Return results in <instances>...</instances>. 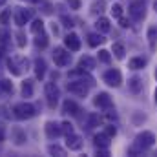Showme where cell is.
I'll return each instance as SVG.
<instances>
[{
    "label": "cell",
    "mask_w": 157,
    "mask_h": 157,
    "mask_svg": "<svg viewBox=\"0 0 157 157\" xmlns=\"http://www.w3.org/2000/svg\"><path fill=\"white\" fill-rule=\"evenodd\" d=\"M154 143H155V135L152 133V132H141L137 137H135V141H133V144L128 148V155H141L143 152H146L148 148H152L154 146Z\"/></svg>",
    "instance_id": "1"
},
{
    "label": "cell",
    "mask_w": 157,
    "mask_h": 157,
    "mask_svg": "<svg viewBox=\"0 0 157 157\" xmlns=\"http://www.w3.org/2000/svg\"><path fill=\"white\" fill-rule=\"evenodd\" d=\"M95 82H93V78L90 77H82L78 78V80H71V82H68V91L70 93H73V95H78V97H86L88 95V91H90V88L93 86Z\"/></svg>",
    "instance_id": "2"
},
{
    "label": "cell",
    "mask_w": 157,
    "mask_h": 157,
    "mask_svg": "<svg viewBox=\"0 0 157 157\" xmlns=\"http://www.w3.org/2000/svg\"><path fill=\"white\" fill-rule=\"evenodd\" d=\"M35 113H37V112H35V106L29 104V102H18V104L13 106V115L17 119H20V121L35 117Z\"/></svg>",
    "instance_id": "3"
},
{
    "label": "cell",
    "mask_w": 157,
    "mask_h": 157,
    "mask_svg": "<svg viewBox=\"0 0 157 157\" xmlns=\"http://www.w3.org/2000/svg\"><path fill=\"white\" fill-rule=\"evenodd\" d=\"M7 70L13 75H22L24 71L29 70V62H28V59H22V57H11L7 60Z\"/></svg>",
    "instance_id": "4"
},
{
    "label": "cell",
    "mask_w": 157,
    "mask_h": 157,
    "mask_svg": "<svg viewBox=\"0 0 157 157\" xmlns=\"http://www.w3.org/2000/svg\"><path fill=\"white\" fill-rule=\"evenodd\" d=\"M44 95H46L48 106H49V108H55L57 102H59V97H60L57 84H55V82H46V84H44Z\"/></svg>",
    "instance_id": "5"
},
{
    "label": "cell",
    "mask_w": 157,
    "mask_h": 157,
    "mask_svg": "<svg viewBox=\"0 0 157 157\" xmlns=\"http://www.w3.org/2000/svg\"><path fill=\"white\" fill-rule=\"evenodd\" d=\"M128 13H130V17L133 18V20H143L144 17H146V4L143 2V0H133L132 4H130V7H128Z\"/></svg>",
    "instance_id": "6"
},
{
    "label": "cell",
    "mask_w": 157,
    "mask_h": 157,
    "mask_svg": "<svg viewBox=\"0 0 157 157\" xmlns=\"http://www.w3.org/2000/svg\"><path fill=\"white\" fill-rule=\"evenodd\" d=\"M53 60H55V64H57L59 68H66V66L70 64V60H71V55H70V51H66L64 48H55V51H53Z\"/></svg>",
    "instance_id": "7"
},
{
    "label": "cell",
    "mask_w": 157,
    "mask_h": 157,
    "mask_svg": "<svg viewBox=\"0 0 157 157\" xmlns=\"http://www.w3.org/2000/svg\"><path fill=\"white\" fill-rule=\"evenodd\" d=\"M102 80H104L108 86L119 88V86H121V82H122V75H121V71H119V70L112 68V70L104 71V75H102Z\"/></svg>",
    "instance_id": "8"
},
{
    "label": "cell",
    "mask_w": 157,
    "mask_h": 157,
    "mask_svg": "<svg viewBox=\"0 0 157 157\" xmlns=\"http://www.w3.org/2000/svg\"><path fill=\"white\" fill-rule=\"evenodd\" d=\"M31 18H33V9H22V7H17V11H15V24H17L18 28H22L24 24H28Z\"/></svg>",
    "instance_id": "9"
},
{
    "label": "cell",
    "mask_w": 157,
    "mask_h": 157,
    "mask_svg": "<svg viewBox=\"0 0 157 157\" xmlns=\"http://www.w3.org/2000/svg\"><path fill=\"white\" fill-rule=\"evenodd\" d=\"M44 130H46V135L49 139H57V137L62 135V126L59 122H53V121H48L46 126H44Z\"/></svg>",
    "instance_id": "10"
},
{
    "label": "cell",
    "mask_w": 157,
    "mask_h": 157,
    "mask_svg": "<svg viewBox=\"0 0 157 157\" xmlns=\"http://www.w3.org/2000/svg\"><path fill=\"white\" fill-rule=\"evenodd\" d=\"M93 104H95L97 108H104V110H106V108H112V104H113V102H112V97H110L106 91H101V93H97V95H95Z\"/></svg>",
    "instance_id": "11"
},
{
    "label": "cell",
    "mask_w": 157,
    "mask_h": 157,
    "mask_svg": "<svg viewBox=\"0 0 157 157\" xmlns=\"http://www.w3.org/2000/svg\"><path fill=\"white\" fill-rule=\"evenodd\" d=\"M64 44L70 51H78L80 49V39H78L75 33H68L66 39H64Z\"/></svg>",
    "instance_id": "12"
},
{
    "label": "cell",
    "mask_w": 157,
    "mask_h": 157,
    "mask_svg": "<svg viewBox=\"0 0 157 157\" xmlns=\"http://www.w3.org/2000/svg\"><path fill=\"white\" fill-rule=\"evenodd\" d=\"M66 146L70 148V150H73V152H77L82 148V139L75 135V133H70V135H66Z\"/></svg>",
    "instance_id": "13"
},
{
    "label": "cell",
    "mask_w": 157,
    "mask_h": 157,
    "mask_svg": "<svg viewBox=\"0 0 157 157\" xmlns=\"http://www.w3.org/2000/svg\"><path fill=\"white\" fill-rule=\"evenodd\" d=\"M11 141L20 146V144H24V143L28 141V135H26V132H24L22 128H13V130H11Z\"/></svg>",
    "instance_id": "14"
},
{
    "label": "cell",
    "mask_w": 157,
    "mask_h": 157,
    "mask_svg": "<svg viewBox=\"0 0 157 157\" xmlns=\"http://www.w3.org/2000/svg\"><path fill=\"white\" fill-rule=\"evenodd\" d=\"M110 135L106 133V132H102V133H97L95 137H93V141H95V146L97 148H108L110 146Z\"/></svg>",
    "instance_id": "15"
},
{
    "label": "cell",
    "mask_w": 157,
    "mask_h": 157,
    "mask_svg": "<svg viewBox=\"0 0 157 157\" xmlns=\"http://www.w3.org/2000/svg\"><path fill=\"white\" fill-rule=\"evenodd\" d=\"M62 112L64 113H70V115H77L78 112H80V108H78V104L75 101H64V104H62Z\"/></svg>",
    "instance_id": "16"
},
{
    "label": "cell",
    "mask_w": 157,
    "mask_h": 157,
    "mask_svg": "<svg viewBox=\"0 0 157 157\" xmlns=\"http://www.w3.org/2000/svg\"><path fill=\"white\" fill-rule=\"evenodd\" d=\"M128 88H130V91H132V93H139V91L143 90V78H141V77L128 78Z\"/></svg>",
    "instance_id": "17"
},
{
    "label": "cell",
    "mask_w": 157,
    "mask_h": 157,
    "mask_svg": "<svg viewBox=\"0 0 157 157\" xmlns=\"http://www.w3.org/2000/svg\"><path fill=\"white\" fill-rule=\"evenodd\" d=\"M95 28H97V31H101V33H108V31L112 29V24H110V20H108V18L101 17V18L95 22Z\"/></svg>",
    "instance_id": "18"
},
{
    "label": "cell",
    "mask_w": 157,
    "mask_h": 157,
    "mask_svg": "<svg viewBox=\"0 0 157 157\" xmlns=\"http://www.w3.org/2000/svg\"><path fill=\"white\" fill-rule=\"evenodd\" d=\"M44 75H46V60L44 59H37L35 60V77L44 78Z\"/></svg>",
    "instance_id": "19"
},
{
    "label": "cell",
    "mask_w": 157,
    "mask_h": 157,
    "mask_svg": "<svg viewBox=\"0 0 157 157\" xmlns=\"http://www.w3.org/2000/svg\"><path fill=\"white\" fill-rule=\"evenodd\" d=\"M104 40H106V39L102 37V33H101V31H99V33H90V35H88V44H90L91 48H97V46H99V44H102Z\"/></svg>",
    "instance_id": "20"
},
{
    "label": "cell",
    "mask_w": 157,
    "mask_h": 157,
    "mask_svg": "<svg viewBox=\"0 0 157 157\" xmlns=\"http://www.w3.org/2000/svg\"><path fill=\"white\" fill-rule=\"evenodd\" d=\"M128 66H130L132 70H143V68L146 66V59H143V57H133V59H130Z\"/></svg>",
    "instance_id": "21"
},
{
    "label": "cell",
    "mask_w": 157,
    "mask_h": 157,
    "mask_svg": "<svg viewBox=\"0 0 157 157\" xmlns=\"http://www.w3.org/2000/svg\"><path fill=\"white\" fill-rule=\"evenodd\" d=\"M146 39L152 49H155V42H157V26H150L148 28V33H146Z\"/></svg>",
    "instance_id": "22"
},
{
    "label": "cell",
    "mask_w": 157,
    "mask_h": 157,
    "mask_svg": "<svg viewBox=\"0 0 157 157\" xmlns=\"http://www.w3.org/2000/svg\"><path fill=\"white\" fill-rule=\"evenodd\" d=\"M78 68H80V70H93V68H95V60H93L91 57H82V59L78 60Z\"/></svg>",
    "instance_id": "23"
},
{
    "label": "cell",
    "mask_w": 157,
    "mask_h": 157,
    "mask_svg": "<svg viewBox=\"0 0 157 157\" xmlns=\"http://www.w3.org/2000/svg\"><path fill=\"white\" fill-rule=\"evenodd\" d=\"M48 152H49L51 155H59V157L66 155V150H64L62 146H59V144H49V146H48Z\"/></svg>",
    "instance_id": "24"
},
{
    "label": "cell",
    "mask_w": 157,
    "mask_h": 157,
    "mask_svg": "<svg viewBox=\"0 0 157 157\" xmlns=\"http://www.w3.org/2000/svg\"><path fill=\"white\" fill-rule=\"evenodd\" d=\"M112 51H113V55L117 57L119 60H122V59H124V55H126V49H124V46H122V44H119V42H115V44H113Z\"/></svg>",
    "instance_id": "25"
},
{
    "label": "cell",
    "mask_w": 157,
    "mask_h": 157,
    "mask_svg": "<svg viewBox=\"0 0 157 157\" xmlns=\"http://www.w3.org/2000/svg\"><path fill=\"white\" fill-rule=\"evenodd\" d=\"M22 95L24 97H31L33 95V82L31 80H24L22 82Z\"/></svg>",
    "instance_id": "26"
},
{
    "label": "cell",
    "mask_w": 157,
    "mask_h": 157,
    "mask_svg": "<svg viewBox=\"0 0 157 157\" xmlns=\"http://www.w3.org/2000/svg\"><path fill=\"white\" fill-rule=\"evenodd\" d=\"M101 122H102V119L99 117L97 113H91V115L88 117V124H86V126H88V130H91V128H95V126H99Z\"/></svg>",
    "instance_id": "27"
},
{
    "label": "cell",
    "mask_w": 157,
    "mask_h": 157,
    "mask_svg": "<svg viewBox=\"0 0 157 157\" xmlns=\"http://www.w3.org/2000/svg\"><path fill=\"white\" fill-rule=\"evenodd\" d=\"M104 7H106V2H104V0H99V2H95V4L91 6V13L101 15V13L104 11Z\"/></svg>",
    "instance_id": "28"
},
{
    "label": "cell",
    "mask_w": 157,
    "mask_h": 157,
    "mask_svg": "<svg viewBox=\"0 0 157 157\" xmlns=\"http://www.w3.org/2000/svg\"><path fill=\"white\" fill-rule=\"evenodd\" d=\"M31 31H33L35 35L44 33V22H42V20H33V24H31Z\"/></svg>",
    "instance_id": "29"
},
{
    "label": "cell",
    "mask_w": 157,
    "mask_h": 157,
    "mask_svg": "<svg viewBox=\"0 0 157 157\" xmlns=\"http://www.w3.org/2000/svg\"><path fill=\"white\" fill-rule=\"evenodd\" d=\"M99 60H101L102 64H110V60H112V55H110V51H106V49H101V51H99Z\"/></svg>",
    "instance_id": "30"
},
{
    "label": "cell",
    "mask_w": 157,
    "mask_h": 157,
    "mask_svg": "<svg viewBox=\"0 0 157 157\" xmlns=\"http://www.w3.org/2000/svg\"><path fill=\"white\" fill-rule=\"evenodd\" d=\"M35 44H37V48H46L48 46V37L44 35V33H40V35H37V39H35Z\"/></svg>",
    "instance_id": "31"
},
{
    "label": "cell",
    "mask_w": 157,
    "mask_h": 157,
    "mask_svg": "<svg viewBox=\"0 0 157 157\" xmlns=\"http://www.w3.org/2000/svg\"><path fill=\"white\" fill-rule=\"evenodd\" d=\"M60 126H62V133H64V135H70V133H75V132H73V124H71L70 121H64V122H62Z\"/></svg>",
    "instance_id": "32"
},
{
    "label": "cell",
    "mask_w": 157,
    "mask_h": 157,
    "mask_svg": "<svg viewBox=\"0 0 157 157\" xmlns=\"http://www.w3.org/2000/svg\"><path fill=\"white\" fill-rule=\"evenodd\" d=\"M0 88H2L6 93H13V82H11V80H2V82H0Z\"/></svg>",
    "instance_id": "33"
},
{
    "label": "cell",
    "mask_w": 157,
    "mask_h": 157,
    "mask_svg": "<svg viewBox=\"0 0 157 157\" xmlns=\"http://www.w3.org/2000/svg\"><path fill=\"white\" fill-rule=\"evenodd\" d=\"M9 17H11V9H4L0 13V24H7L9 22Z\"/></svg>",
    "instance_id": "34"
},
{
    "label": "cell",
    "mask_w": 157,
    "mask_h": 157,
    "mask_svg": "<svg viewBox=\"0 0 157 157\" xmlns=\"http://www.w3.org/2000/svg\"><path fill=\"white\" fill-rule=\"evenodd\" d=\"M112 15H113V18H121V17H122V7H121V4H113Z\"/></svg>",
    "instance_id": "35"
},
{
    "label": "cell",
    "mask_w": 157,
    "mask_h": 157,
    "mask_svg": "<svg viewBox=\"0 0 157 157\" xmlns=\"http://www.w3.org/2000/svg\"><path fill=\"white\" fill-rule=\"evenodd\" d=\"M17 44H18V48H24V46H26V35H24L22 31L17 33Z\"/></svg>",
    "instance_id": "36"
},
{
    "label": "cell",
    "mask_w": 157,
    "mask_h": 157,
    "mask_svg": "<svg viewBox=\"0 0 157 157\" xmlns=\"http://www.w3.org/2000/svg\"><path fill=\"white\" fill-rule=\"evenodd\" d=\"M106 119H108L110 122L117 121V113H115V110H112V108H106Z\"/></svg>",
    "instance_id": "37"
},
{
    "label": "cell",
    "mask_w": 157,
    "mask_h": 157,
    "mask_svg": "<svg viewBox=\"0 0 157 157\" xmlns=\"http://www.w3.org/2000/svg\"><path fill=\"white\" fill-rule=\"evenodd\" d=\"M110 137H115V133H117V128L113 126V124H110V126H106V130H104Z\"/></svg>",
    "instance_id": "38"
},
{
    "label": "cell",
    "mask_w": 157,
    "mask_h": 157,
    "mask_svg": "<svg viewBox=\"0 0 157 157\" xmlns=\"http://www.w3.org/2000/svg\"><path fill=\"white\" fill-rule=\"evenodd\" d=\"M62 22H64V26H66V28H73V20H71L70 17L62 15Z\"/></svg>",
    "instance_id": "39"
},
{
    "label": "cell",
    "mask_w": 157,
    "mask_h": 157,
    "mask_svg": "<svg viewBox=\"0 0 157 157\" xmlns=\"http://www.w3.org/2000/svg\"><path fill=\"white\" fill-rule=\"evenodd\" d=\"M119 24H121V28H128V20H126V18H122V17L119 18Z\"/></svg>",
    "instance_id": "40"
},
{
    "label": "cell",
    "mask_w": 157,
    "mask_h": 157,
    "mask_svg": "<svg viewBox=\"0 0 157 157\" xmlns=\"http://www.w3.org/2000/svg\"><path fill=\"white\" fill-rule=\"evenodd\" d=\"M71 6H73V7H75V9H77L78 6H80V4H78V0H71Z\"/></svg>",
    "instance_id": "41"
},
{
    "label": "cell",
    "mask_w": 157,
    "mask_h": 157,
    "mask_svg": "<svg viewBox=\"0 0 157 157\" xmlns=\"http://www.w3.org/2000/svg\"><path fill=\"white\" fill-rule=\"evenodd\" d=\"M2 141H4V132L0 130V143H2Z\"/></svg>",
    "instance_id": "42"
},
{
    "label": "cell",
    "mask_w": 157,
    "mask_h": 157,
    "mask_svg": "<svg viewBox=\"0 0 157 157\" xmlns=\"http://www.w3.org/2000/svg\"><path fill=\"white\" fill-rule=\"evenodd\" d=\"M154 99H155V104H157V90H155V93H154Z\"/></svg>",
    "instance_id": "43"
},
{
    "label": "cell",
    "mask_w": 157,
    "mask_h": 157,
    "mask_svg": "<svg viewBox=\"0 0 157 157\" xmlns=\"http://www.w3.org/2000/svg\"><path fill=\"white\" fill-rule=\"evenodd\" d=\"M154 7H155V11H157V0H155V2H154Z\"/></svg>",
    "instance_id": "44"
},
{
    "label": "cell",
    "mask_w": 157,
    "mask_h": 157,
    "mask_svg": "<svg viewBox=\"0 0 157 157\" xmlns=\"http://www.w3.org/2000/svg\"><path fill=\"white\" fill-rule=\"evenodd\" d=\"M2 57H4V55H2V51H0V62H2Z\"/></svg>",
    "instance_id": "45"
},
{
    "label": "cell",
    "mask_w": 157,
    "mask_h": 157,
    "mask_svg": "<svg viewBox=\"0 0 157 157\" xmlns=\"http://www.w3.org/2000/svg\"><path fill=\"white\" fill-rule=\"evenodd\" d=\"M0 4H6V0H0Z\"/></svg>",
    "instance_id": "46"
},
{
    "label": "cell",
    "mask_w": 157,
    "mask_h": 157,
    "mask_svg": "<svg viewBox=\"0 0 157 157\" xmlns=\"http://www.w3.org/2000/svg\"><path fill=\"white\" fill-rule=\"evenodd\" d=\"M155 78H157V68H155Z\"/></svg>",
    "instance_id": "47"
},
{
    "label": "cell",
    "mask_w": 157,
    "mask_h": 157,
    "mask_svg": "<svg viewBox=\"0 0 157 157\" xmlns=\"http://www.w3.org/2000/svg\"><path fill=\"white\" fill-rule=\"evenodd\" d=\"M33 2H42V0H33Z\"/></svg>",
    "instance_id": "48"
}]
</instances>
